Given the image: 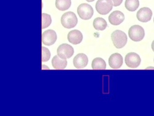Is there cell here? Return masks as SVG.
Returning <instances> with one entry per match:
<instances>
[{"label":"cell","instance_id":"cell-1","mask_svg":"<svg viewBox=\"0 0 154 116\" xmlns=\"http://www.w3.org/2000/svg\"><path fill=\"white\" fill-rule=\"evenodd\" d=\"M111 37L114 45L117 49L123 48L127 43V36L121 30H116L113 31Z\"/></svg>","mask_w":154,"mask_h":116},{"label":"cell","instance_id":"cell-2","mask_svg":"<svg viewBox=\"0 0 154 116\" xmlns=\"http://www.w3.org/2000/svg\"><path fill=\"white\" fill-rule=\"evenodd\" d=\"M61 23L65 28L70 29L76 26L78 23V18L73 12L68 11L64 13L62 16Z\"/></svg>","mask_w":154,"mask_h":116},{"label":"cell","instance_id":"cell-3","mask_svg":"<svg viewBox=\"0 0 154 116\" xmlns=\"http://www.w3.org/2000/svg\"><path fill=\"white\" fill-rule=\"evenodd\" d=\"M128 36L132 40L138 42L141 40L145 36L143 28L140 26L134 25L131 26L128 31Z\"/></svg>","mask_w":154,"mask_h":116},{"label":"cell","instance_id":"cell-4","mask_svg":"<svg viewBox=\"0 0 154 116\" xmlns=\"http://www.w3.org/2000/svg\"><path fill=\"white\" fill-rule=\"evenodd\" d=\"M77 12L81 18L84 20H88L91 18L94 11L93 8L90 5L84 3L78 6Z\"/></svg>","mask_w":154,"mask_h":116},{"label":"cell","instance_id":"cell-5","mask_svg":"<svg viewBox=\"0 0 154 116\" xmlns=\"http://www.w3.org/2000/svg\"><path fill=\"white\" fill-rule=\"evenodd\" d=\"M113 6L111 0H98L95 5V8L99 14L106 15L112 10Z\"/></svg>","mask_w":154,"mask_h":116},{"label":"cell","instance_id":"cell-6","mask_svg":"<svg viewBox=\"0 0 154 116\" xmlns=\"http://www.w3.org/2000/svg\"><path fill=\"white\" fill-rule=\"evenodd\" d=\"M74 53L73 47L67 44L60 45L57 49V55L60 58L66 59L72 56Z\"/></svg>","mask_w":154,"mask_h":116},{"label":"cell","instance_id":"cell-7","mask_svg":"<svg viewBox=\"0 0 154 116\" xmlns=\"http://www.w3.org/2000/svg\"><path fill=\"white\" fill-rule=\"evenodd\" d=\"M141 60L139 56L134 52L127 53L125 57V62L129 67L135 68L140 65Z\"/></svg>","mask_w":154,"mask_h":116},{"label":"cell","instance_id":"cell-8","mask_svg":"<svg viewBox=\"0 0 154 116\" xmlns=\"http://www.w3.org/2000/svg\"><path fill=\"white\" fill-rule=\"evenodd\" d=\"M57 35L53 30L49 29L45 31L42 34V40L43 44L50 46L54 43L57 39Z\"/></svg>","mask_w":154,"mask_h":116},{"label":"cell","instance_id":"cell-9","mask_svg":"<svg viewBox=\"0 0 154 116\" xmlns=\"http://www.w3.org/2000/svg\"><path fill=\"white\" fill-rule=\"evenodd\" d=\"M152 14V12L149 8L144 7L141 8L137 11L136 16L140 22H146L151 20Z\"/></svg>","mask_w":154,"mask_h":116},{"label":"cell","instance_id":"cell-10","mask_svg":"<svg viewBox=\"0 0 154 116\" xmlns=\"http://www.w3.org/2000/svg\"><path fill=\"white\" fill-rule=\"evenodd\" d=\"M125 18L124 14L118 10L113 11L108 17V20L110 23L114 25L120 24L123 21Z\"/></svg>","mask_w":154,"mask_h":116},{"label":"cell","instance_id":"cell-11","mask_svg":"<svg viewBox=\"0 0 154 116\" xmlns=\"http://www.w3.org/2000/svg\"><path fill=\"white\" fill-rule=\"evenodd\" d=\"M108 62L111 68L113 69H117L122 66L123 63V58L120 54L115 53L110 56Z\"/></svg>","mask_w":154,"mask_h":116},{"label":"cell","instance_id":"cell-12","mask_svg":"<svg viewBox=\"0 0 154 116\" xmlns=\"http://www.w3.org/2000/svg\"><path fill=\"white\" fill-rule=\"evenodd\" d=\"M74 66L77 69H82L85 67L88 62L87 56L83 53H79L75 56L73 59Z\"/></svg>","mask_w":154,"mask_h":116},{"label":"cell","instance_id":"cell-13","mask_svg":"<svg viewBox=\"0 0 154 116\" xmlns=\"http://www.w3.org/2000/svg\"><path fill=\"white\" fill-rule=\"evenodd\" d=\"M83 38L82 33L78 30L75 29L70 31L67 35V39L69 41L74 45L81 43Z\"/></svg>","mask_w":154,"mask_h":116},{"label":"cell","instance_id":"cell-14","mask_svg":"<svg viewBox=\"0 0 154 116\" xmlns=\"http://www.w3.org/2000/svg\"><path fill=\"white\" fill-rule=\"evenodd\" d=\"M51 63L53 67L55 69H63L67 66V61L66 59H63L56 55L52 58Z\"/></svg>","mask_w":154,"mask_h":116},{"label":"cell","instance_id":"cell-15","mask_svg":"<svg viewBox=\"0 0 154 116\" xmlns=\"http://www.w3.org/2000/svg\"><path fill=\"white\" fill-rule=\"evenodd\" d=\"M107 24L106 20L101 17L96 18L93 22V26L94 28L97 30L103 31L105 30Z\"/></svg>","mask_w":154,"mask_h":116},{"label":"cell","instance_id":"cell-16","mask_svg":"<svg viewBox=\"0 0 154 116\" xmlns=\"http://www.w3.org/2000/svg\"><path fill=\"white\" fill-rule=\"evenodd\" d=\"M91 66L93 69H105L106 68V64L105 61L102 58L96 57L93 60Z\"/></svg>","mask_w":154,"mask_h":116},{"label":"cell","instance_id":"cell-17","mask_svg":"<svg viewBox=\"0 0 154 116\" xmlns=\"http://www.w3.org/2000/svg\"><path fill=\"white\" fill-rule=\"evenodd\" d=\"M71 4V0H56L55 1L56 8L61 11H64L68 9Z\"/></svg>","mask_w":154,"mask_h":116},{"label":"cell","instance_id":"cell-18","mask_svg":"<svg viewBox=\"0 0 154 116\" xmlns=\"http://www.w3.org/2000/svg\"><path fill=\"white\" fill-rule=\"evenodd\" d=\"M125 5L128 11H134L139 7V0H126Z\"/></svg>","mask_w":154,"mask_h":116},{"label":"cell","instance_id":"cell-19","mask_svg":"<svg viewBox=\"0 0 154 116\" xmlns=\"http://www.w3.org/2000/svg\"><path fill=\"white\" fill-rule=\"evenodd\" d=\"M52 21L51 16L46 13L42 14V29L47 27L51 24Z\"/></svg>","mask_w":154,"mask_h":116},{"label":"cell","instance_id":"cell-20","mask_svg":"<svg viewBox=\"0 0 154 116\" xmlns=\"http://www.w3.org/2000/svg\"><path fill=\"white\" fill-rule=\"evenodd\" d=\"M51 53L49 50L44 47H42V61L45 62L50 58Z\"/></svg>","mask_w":154,"mask_h":116},{"label":"cell","instance_id":"cell-21","mask_svg":"<svg viewBox=\"0 0 154 116\" xmlns=\"http://www.w3.org/2000/svg\"><path fill=\"white\" fill-rule=\"evenodd\" d=\"M113 4V6L116 7L120 5L122 3L123 0H111Z\"/></svg>","mask_w":154,"mask_h":116},{"label":"cell","instance_id":"cell-22","mask_svg":"<svg viewBox=\"0 0 154 116\" xmlns=\"http://www.w3.org/2000/svg\"><path fill=\"white\" fill-rule=\"evenodd\" d=\"M151 48L153 51L154 52V40L152 41V43Z\"/></svg>","mask_w":154,"mask_h":116},{"label":"cell","instance_id":"cell-23","mask_svg":"<svg viewBox=\"0 0 154 116\" xmlns=\"http://www.w3.org/2000/svg\"><path fill=\"white\" fill-rule=\"evenodd\" d=\"M88 2H91L94 1L95 0H86Z\"/></svg>","mask_w":154,"mask_h":116},{"label":"cell","instance_id":"cell-24","mask_svg":"<svg viewBox=\"0 0 154 116\" xmlns=\"http://www.w3.org/2000/svg\"><path fill=\"white\" fill-rule=\"evenodd\" d=\"M153 22H154V18H153Z\"/></svg>","mask_w":154,"mask_h":116},{"label":"cell","instance_id":"cell-25","mask_svg":"<svg viewBox=\"0 0 154 116\" xmlns=\"http://www.w3.org/2000/svg\"></svg>","mask_w":154,"mask_h":116}]
</instances>
